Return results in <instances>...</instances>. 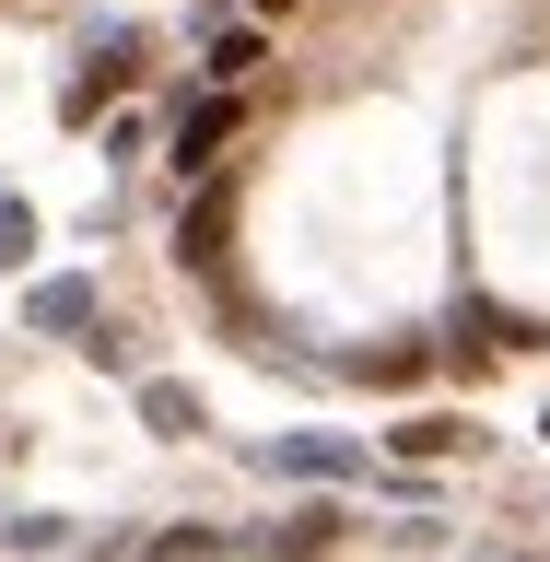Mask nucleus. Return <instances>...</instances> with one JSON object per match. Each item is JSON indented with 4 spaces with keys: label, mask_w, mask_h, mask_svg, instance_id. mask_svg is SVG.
I'll use <instances>...</instances> for the list:
<instances>
[{
    "label": "nucleus",
    "mask_w": 550,
    "mask_h": 562,
    "mask_svg": "<svg viewBox=\"0 0 550 562\" xmlns=\"http://www.w3.org/2000/svg\"><path fill=\"white\" fill-rule=\"evenodd\" d=\"M223 223H235V200H223V188H200V211H188V270H223Z\"/></svg>",
    "instance_id": "nucleus-6"
},
{
    "label": "nucleus",
    "mask_w": 550,
    "mask_h": 562,
    "mask_svg": "<svg viewBox=\"0 0 550 562\" xmlns=\"http://www.w3.org/2000/svg\"><path fill=\"white\" fill-rule=\"evenodd\" d=\"M258 12H293V0H258Z\"/></svg>",
    "instance_id": "nucleus-13"
},
{
    "label": "nucleus",
    "mask_w": 550,
    "mask_h": 562,
    "mask_svg": "<svg viewBox=\"0 0 550 562\" xmlns=\"http://www.w3.org/2000/svg\"><path fill=\"white\" fill-rule=\"evenodd\" d=\"M469 446V422H399V457H457Z\"/></svg>",
    "instance_id": "nucleus-9"
},
{
    "label": "nucleus",
    "mask_w": 550,
    "mask_h": 562,
    "mask_svg": "<svg viewBox=\"0 0 550 562\" xmlns=\"http://www.w3.org/2000/svg\"><path fill=\"white\" fill-rule=\"evenodd\" d=\"M223 130H235V94H200V105H176V176H211V165H223V153H211Z\"/></svg>",
    "instance_id": "nucleus-2"
},
{
    "label": "nucleus",
    "mask_w": 550,
    "mask_h": 562,
    "mask_svg": "<svg viewBox=\"0 0 550 562\" xmlns=\"http://www.w3.org/2000/svg\"><path fill=\"white\" fill-rule=\"evenodd\" d=\"M258 469H281V481H363L375 446H351V434H281V446H258Z\"/></svg>",
    "instance_id": "nucleus-1"
},
{
    "label": "nucleus",
    "mask_w": 550,
    "mask_h": 562,
    "mask_svg": "<svg viewBox=\"0 0 550 562\" xmlns=\"http://www.w3.org/2000/svg\"><path fill=\"white\" fill-rule=\"evenodd\" d=\"M258 59H270V47H258V35H246V24H235V35H211V82H246V70H258Z\"/></svg>",
    "instance_id": "nucleus-8"
},
{
    "label": "nucleus",
    "mask_w": 550,
    "mask_h": 562,
    "mask_svg": "<svg viewBox=\"0 0 550 562\" xmlns=\"http://www.w3.org/2000/svg\"><path fill=\"white\" fill-rule=\"evenodd\" d=\"M211 551H223L211 527H165V539H153V562H211Z\"/></svg>",
    "instance_id": "nucleus-12"
},
{
    "label": "nucleus",
    "mask_w": 550,
    "mask_h": 562,
    "mask_svg": "<svg viewBox=\"0 0 550 562\" xmlns=\"http://www.w3.org/2000/svg\"><path fill=\"white\" fill-rule=\"evenodd\" d=\"M24 258H35V211L0 200V270H24Z\"/></svg>",
    "instance_id": "nucleus-10"
},
{
    "label": "nucleus",
    "mask_w": 550,
    "mask_h": 562,
    "mask_svg": "<svg viewBox=\"0 0 550 562\" xmlns=\"http://www.w3.org/2000/svg\"><path fill=\"white\" fill-rule=\"evenodd\" d=\"M141 422H153V434H200V386H176V375H141Z\"/></svg>",
    "instance_id": "nucleus-5"
},
{
    "label": "nucleus",
    "mask_w": 550,
    "mask_h": 562,
    "mask_svg": "<svg viewBox=\"0 0 550 562\" xmlns=\"http://www.w3.org/2000/svg\"><path fill=\"white\" fill-rule=\"evenodd\" d=\"M82 363H94V375H141V340H130V328H105V316H94V328H82Z\"/></svg>",
    "instance_id": "nucleus-7"
},
{
    "label": "nucleus",
    "mask_w": 550,
    "mask_h": 562,
    "mask_svg": "<svg viewBox=\"0 0 550 562\" xmlns=\"http://www.w3.org/2000/svg\"><path fill=\"white\" fill-rule=\"evenodd\" d=\"M328 539H340V504H293V516L270 527V562H316Z\"/></svg>",
    "instance_id": "nucleus-4"
},
{
    "label": "nucleus",
    "mask_w": 550,
    "mask_h": 562,
    "mask_svg": "<svg viewBox=\"0 0 550 562\" xmlns=\"http://www.w3.org/2000/svg\"><path fill=\"white\" fill-rule=\"evenodd\" d=\"M351 375H375V386H411V375H422V351H411V340H386V351H363Z\"/></svg>",
    "instance_id": "nucleus-11"
},
{
    "label": "nucleus",
    "mask_w": 550,
    "mask_h": 562,
    "mask_svg": "<svg viewBox=\"0 0 550 562\" xmlns=\"http://www.w3.org/2000/svg\"><path fill=\"white\" fill-rule=\"evenodd\" d=\"M24 316L47 328V340H82V328H94V281H35Z\"/></svg>",
    "instance_id": "nucleus-3"
}]
</instances>
